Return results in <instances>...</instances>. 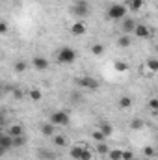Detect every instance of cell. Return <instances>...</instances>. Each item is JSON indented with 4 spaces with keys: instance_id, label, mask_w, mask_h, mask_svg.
<instances>
[{
    "instance_id": "obj_1",
    "label": "cell",
    "mask_w": 158,
    "mask_h": 160,
    "mask_svg": "<svg viewBox=\"0 0 158 160\" xmlns=\"http://www.w3.org/2000/svg\"><path fill=\"white\" fill-rule=\"evenodd\" d=\"M75 60H77V52H75V48H71V47H63V48L58 50V62H60V63L69 65V63H73Z\"/></svg>"
},
{
    "instance_id": "obj_2",
    "label": "cell",
    "mask_w": 158,
    "mask_h": 160,
    "mask_svg": "<svg viewBox=\"0 0 158 160\" xmlns=\"http://www.w3.org/2000/svg\"><path fill=\"white\" fill-rule=\"evenodd\" d=\"M108 19H112V21H123L125 17H126V8L123 6V4H112L110 8H108Z\"/></svg>"
},
{
    "instance_id": "obj_3",
    "label": "cell",
    "mask_w": 158,
    "mask_h": 160,
    "mask_svg": "<svg viewBox=\"0 0 158 160\" xmlns=\"http://www.w3.org/2000/svg\"><path fill=\"white\" fill-rule=\"evenodd\" d=\"M69 114L65 112V110H56V112H52V116H50V123L52 125H56V127H67L69 125Z\"/></svg>"
},
{
    "instance_id": "obj_4",
    "label": "cell",
    "mask_w": 158,
    "mask_h": 160,
    "mask_svg": "<svg viewBox=\"0 0 158 160\" xmlns=\"http://www.w3.org/2000/svg\"><path fill=\"white\" fill-rule=\"evenodd\" d=\"M71 13L75 15V17H78V19H84V17H87L89 15V6L86 4V2H75L73 4V8H71Z\"/></svg>"
},
{
    "instance_id": "obj_5",
    "label": "cell",
    "mask_w": 158,
    "mask_h": 160,
    "mask_svg": "<svg viewBox=\"0 0 158 160\" xmlns=\"http://www.w3.org/2000/svg\"><path fill=\"white\" fill-rule=\"evenodd\" d=\"M77 84H78L80 88L89 89V91L99 89V82H97L95 78H91V77H80V78H77Z\"/></svg>"
},
{
    "instance_id": "obj_6",
    "label": "cell",
    "mask_w": 158,
    "mask_h": 160,
    "mask_svg": "<svg viewBox=\"0 0 158 160\" xmlns=\"http://www.w3.org/2000/svg\"><path fill=\"white\" fill-rule=\"evenodd\" d=\"M134 36H136L138 39H149V38H151V28L145 26V24H138L136 30H134Z\"/></svg>"
},
{
    "instance_id": "obj_7",
    "label": "cell",
    "mask_w": 158,
    "mask_h": 160,
    "mask_svg": "<svg viewBox=\"0 0 158 160\" xmlns=\"http://www.w3.org/2000/svg\"><path fill=\"white\" fill-rule=\"evenodd\" d=\"M11 147H13V138H11L9 134H2V136H0V151L6 153V151H9Z\"/></svg>"
},
{
    "instance_id": "obj_8",
    "label": "cell",
    "mask_w": 158,
    "mask_h": 160,
    "mask_svg": "<svg viewBox=\"0 0 158 160\" xmlns=\"http://www.w3.org/2000/svg\"><path fill=\"white\" fill-rule=\"evenodd\" d=\"M32 65H34V69H37V71H47V69H48V60L43 58V56H36V58L32 60Z\"/></svg>"
},
{
    "instance_id": "obj_9",
    "label": "cell",
    "mask_w": 158,
    "mask_h": 160,
    "mask_svg": "<svg viewBox=\"0 0 158 160\" xmlns=\"http://www.w3.org/2000/svg\"><path fill=\"white\" fill-rule=\"evenodd\" d=\"M136 26H138V22H136L134 19H128V17L123 19V32H125V34H134Z\"/></svg>"
},
{
    "instance_id": "obj_10",
    "label": "cell",
    "mask_w": 158,
    "mask_h": 160,
    "mask_svg": "<svg viewBox=\"0 0 158 160\" xmlns=\"http://www.w3.org/2000/svg\"><path fill=\"white\" fill-rule=\"evenodd\" d=\"M134 104V101H132V97L130 95H121L117 101V106L121 108V110H128L130 106Z\"/></svg>"
},
{
    "instance_id": "obj_11",
    "label": "cell",
    "mask_w": 158,
    "mask_h": 160,
    "mask_svg": "<svg viewBox=\"0 0 158 160\" xmlns=\"http://www.w3.org/2000/svg\"><path fill=\"white\" fill-rule=\"evenodd\" d=\"M71 34H73V36H84V34H86V24L80 22V21L73 22V26H71Z\"/></svg>"
},
{
    "instance_id": "obj_12",
    "label": "cell",
    "mask_w": 158,
    "mask_h": 160,
    "mask_svg": "<svg viewBox=\"0 0 158 160\" xmlns=\"http://www.w3.org/2000/svg\"><path fill=\"white\" fill-rule=\"evenodd\" d=\"M7 134H9L11 138H17V136H24V130H22L21 125H11V127L7 128Z\"/></svg>"
},
{
    "instance_id": "obj_13",
    "label": "cell",
    "mask_w": 158,
    "mask_h": 160,
    "mask_svg": "<svg viewBox=\"0 0 158 160\" xmlns=\"http://www.w3.org/2000/svg\"><path fill=\"white\" fill-rule=\"evenodd\" d=\"M84 145H73L71 147V157L75 160H82V155H84Z\"/></svg>"
},
{
    "instance_id": "obj_14",
    "label": "cell",
    "mask_w": 158,
    "mask_h": 160,
    "mask_svg": "<svg viewBox=\"0 0 158 160\" xmlns=\"http://www.w3.org/2000/svg\"><path fill=\"white\" fill-rule=\"evenodd\" d=\"M99 130L108 138V136H112V132H114V128H112V125L108 123V121H102V123H99Z\"/></svg>"
},
{
    "instance_id": "obj_15",
    "label": "cell",
    "mask_w": 158,
    "mask_h": 160,
    "mask_svg": "<svg viewBox=\"0 0 158 160\" xmlns=\"http://www.w3.org/2000/svg\"><path fill=\"white\" fill-rule=\"evenodd\" d=\"M54 128H56V125H52V123H43V125H41V134H43V136H54Z\"/></svg>"
},
{
    "instance_id": "obj_16",
    "label": "cell",
    "mask_w": 158,
    "mask_h": 160,
    "mask_svg": "<svg viewBox=\"0 0 158 160\" xmlns=\"http://www.w3.org/2000/svg\"><path fill=\"white\" fill-rule=\"evenodd\" d=\"M110 151H112V149H110V147H108V145H106L104 142L97 143V153H99V155H102V157L106 155V157H108V155H110Z\"/></svg>"
},
{
    "instance_id": "obj_17",
    "label": "cell",
    "mask_w": 158,
    "mask_h": 160,
    "mask_svg": "<svg viewBox=\"0 0 158 160\" xmlns=\"http://www.w3.org/2000/svg\"><path fill=\"white\" fill-rule=\"evenodd\" d=\"M91 138H93L97 143H101V142H104V140H106V136H104L101 130H93V132H91Z\"/></svg>"
},
{
    "instance_id": "obj_18",
    "label": "cell",
    "mask_w": 158,
    "mask_h": 160,
    "mask_svg": "<svg viewBox=\"0 0 158 160\" xmlns=\"http://www.w3.org/2000/svg\"><path fill=\"white\" fill-rule=\"evenodd\" d=\"M54 143H56L58 147H65V145H67V138H65V136L56 134V136H54Z\"/></svg>"
},
{
    "instance_id": "obj_19",
    "label": "cell",
    "mask_w": 158,
    "mask_h": 160,
    "mask_svg": "<svg viewBox=\"0 0 158 160\" xmlns=\"http://www.w3.org/2000/svg\"><path fill=\"white\" fill-rule=\"evenodd\" d=\"M108 157H110V160H123V151L121 149H112Z\"/></svg>"
},
{
    "instance_id": "obj_20",
    "label": "cell",
    "mask_w": 158,
    "mask_h": 160,
    "mask_svg": "<svg viewBox=\"0 0 158 160\" xmlns=\"http://www.w3.org/2000/svg\"><path fill=\"white\" fill-rule=\"evenodd\" d=\"M128 45H130V38H128V36H119V39H117V47L125 48V47H128Z\"/></svg>"
},
{
    "instance_id": "obj_21",
    "label": "cell",
    "mask_w": 158,
    "mask_h": 160,
    "mask_svg": "<svg viewBox=\"0 0 158 160\" xmlns=\"http://www.w3.org/2000/svg\"><path fill=\"white\" fill-rule=\"evenodd\" d=\"M147 67H149V71L156 73V71H158V60H155V58H149V60H147Z\"/></svg>"
},
{
    "instance_id": "obj_22",
    "label": "cell",
    "mask_w": 158,
    "mask_h": 160,
    "mask_svg": "<svg viewBox=\"0 0 158 160\" xmlns=\"http://www.w3.org/2000/svg\"><path fill=\"white\" fill-rule=\"evenodd\" d=\"M91 52H93L95 56H101V54L104 52V45H101V43H97V45H93V47H91Z\"/></svg>"
},
{
    "instance_id": "obj_23",
    "label": "cell",
    "mask_w": 158,
    "mask_h": 160,
    "mask_svg": "<svg viewBox=\"0 0 158 160\" xmlns=\"http://www.w3.org/2000/svg\"><path fill=\"white\" fill-rule=\"evenodd\" d=\"M28 95H30V99H32V101H41V97H43V93H41L39 89H30V93H28Z\"/></svg>"
},
{
    "instance_id": "obj_24",
    "label": "cell",
    "mask_w": 158,
    "mask_h": 160,
    "mask_svg": "<svg viewBox=\"0 0 158 160\" xmlns=\"http://www.w3.org/2000/svg\"><path fill=\"white\" fill-rule=\"evenodd\" d=\"M26 143V138L24 136H17V138H13V147H22Z\"/></svg>"
},
{
    "instance_id": "obj_25",
    "label": "cell",
    "mask_w": 158,
    "mask_h": 160,
    "mask_svg": "<svg viewBox=\"0 0 158 160\" xmlns=\"http://www.w3.org/2000/svg\"><path fill=\"white\" fill-rule=\"evenodd\" d=\"M39 158H45V160H54V153H50V151H39Z\"/></svg>"
},
{
    "instance_id": "obj_26",
    "label": "cell",
    "mask_w": 158,
    "mask_h": 160,
    "mask_svg": "<svg viewBox=\"0 0 158 160\" xmlns=\"http://www.w3.org/2000/svg\"><path fill=\"white\" fill-rule=\"evenodd\" d=\"M143 127V121L141 119H132L130 121V128H134V130H140Z\"/></svg>"
},
{
    "instance_id": "obj_27",
    "label": "cell",
    "mask_w": 158,
    "mask_h": 160,
    "mask_svg": "<svg viewBox=\"0 0 158 160\" xmlns=\"http://www.w3.org/2000/svg\"><path fill=\"white\" fill-rule=\"evenodd\" d=\"M141 6H143V0H134V2H130V9H132V11L141 9Z\"/></svg>"
},
{
    "instance_id": "obj_28",
    "label": "cell",
    "mask_w": 158,
    "mask_h": 160,
    "mask_svg": "<svg viewBox=\"0 0 158 160\" xmlns=\"http://www.w3.org/2000/svg\"><path fill=\"white\" fill-rule=\"evenodd\" d=\"M147 104H149V110H153L155 114L158 112V99H149V102H147Z\"/></svg>"
},
{
    "instance_id": "obj_29",
    "label": "cell",
    "mask_w": 158,
    "mask_h": 160,
    "mask_svg": "<svg viewBox=\"0 0 158 160\" xmlns=\"http://www.w3.org/2000/svg\"><path fill=\"white\" fill-rule=\"evenodd\" d=\"M116 71H121V73H125V71H128V65H126L125 62H116Z\"/></svg>"
},
{
    "instance_id": "obj_30",
    "label": "cell",
    "mask_w": 158,
    "mask_h": 160,
    "mask_svg": "<svg viewBox=\"0 0 158 160\" xmlns=\"http://www.w3.org/2000/svg\"><path fill=\"white\" fill-rule=\"evenodd\" d=\"M24 69H26V62H22V60H21V62H17V63H15V71H17V73H22Z\"/></svg>"
},
{
    "instance_id": "obj_31",
    "label": "cell",
    "mask_w": 158,
    "mask_h": 160,
    "mask_svg": "<svg viewBox=\"0 0 158 160\" xmlns=\"http://www.w3.org/2000/svg\"><path fill=\"white\" fill-rule=\"evenodd\" d=\"M123 160H134V153L132 151H123Z\"/></svg>"
},
{
    "instance_id": "obj_32",
    "label": "cell",
    "mask_w": 158,
    "mask_h": 160,
    "mask_svg": "<svg viewBox=\"0 0 158 160\" xmlns=\"http://www.w3.org/2000/svg\"><path fill=\"white\" fill-rule=\"evenodd\" d=\"M143 155H145V157H155V149H153V147H145V149H143Z\"/></svg>"
},
{
    "instance_id": "obj_33",
    "label": "cell",
    "mask_w": 158,
    "mask_h": 160,
    "mask_svg": "<svg viewBox=\"0 0 158 160\" xmlns=\"http://www.w3.org/2000/svg\"><path fill=\"white\" fill-rule=\"evenodd\" d=\"M82 160H91V151H89V149H84V155H82Z\"/></svg>"
},
{
    "instance_id": "obj_34",
    "label": "cell",
    "mask_w": 158,
    "mask_h": 160,
    "mask_svg": "<svg viewBox=\"0 0 158 160\" xmlns=\"http://www.w3.org/2000/svg\"><path fill=\"white\" fill-rule=\"evenodd\" d=\"M13 97H15V99H22V91H21L19 88H17V89H13Z\"/></svg>"
},
{
    "instance_id": "obj_35",
    "label": "cell",
    "mask_w": 158,
    "mask_h": 160,
    "mask_svg": "<svg viewBox=\"0 0 158 160\" xmlns=\"http://www.w3.org/2000/svg\"><path fill=\"white\" fill-rule=\"evenodd\" d=\"M6 32H7V24L2 21V22H0V34H6Z\"/></svg>"
},
{
    "instance_id": "obj_36",
    "label": "cell",
    "mask_w": 158,
    "mask_h": 160,
    "mask_svg": "<svg viewBox=\"0 0 158 160\" xmlns=\"http://www.w3.org/2000/svg\"><path fill=\"white\" fill-rule=\"evenodd\" d=\"M130 2H134V0H128V4H130Z\"/></svg>"
}]
</instances>
